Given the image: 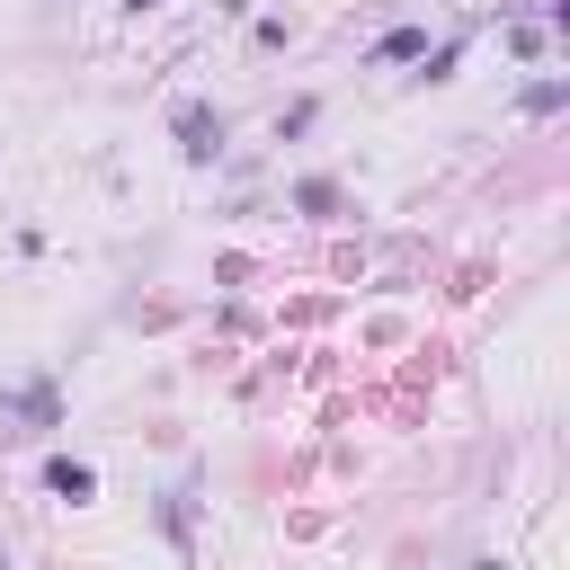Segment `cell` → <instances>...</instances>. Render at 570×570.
<instances>
[{"label": "cell", "mask_w": 570, "mask_h": 570, "mask_svg": "<svg viewBox=\"0 0 570 570\" xmlns=\"http://www.w3.org/2000/svg\"><path fill=\"white\" fill-rule=\"evenodd\" d=\"M169 125H178V151H187V160H214V151H223V116H214V107H196V98H187Z\"/></svg>", "instance_id": "1"}, {"label": "cell", "mask_w": 570, "mask_h": 570, "mask_svg": "<svg viewBox=\"0 0 570 570\" xmlns=\"http://www.w3.org/2000/svg\"><path fill=\"white\" fill-rule=\"evenodd\" d=\"M419 53H428V27H392V36H383L365 62H374V71H392V62H419Z\"/></svg>", "instance_id": "3"}, {"label": "cell", "mask_w": 570, "mask_h": 570, "mask_svg": "<svg viewBox=\"0 0 570 570\" xmlns=\"http://www.w3.org/2000/svg\"><path fill=\"white\" fill-rule=\"evenodd\" d=\"M125 9H134V18H142V9H160V0H125Z\"/></svg>", "instance_id": "4"}, {"label": "cell", "mask_w": 570, "mask_h": 570, "mask_svg": "<svg viewBox=\"0 0 570 570\" xmlns=\"http://www.w3.org/2000/svg\"><path fill=\"white\" fill-rule=\"evenodd\" d=\"M0 570H9V552H0Z\"/></svg>", "instance_id": "5"}, {"label": "cell", "mask_w": 570, "mask_h": 570, "mask_svg": "<svg viewBox=\"0 0 570 570\" xmlns=\"http://www.w3.org/2000/svg\"><path fill=\"white\" fill-rule=\"evenodd\" d=\"M45 490H53V499H71V508H89V499H98V472H89V463H71V454H53V463H45Z\"/></svg>", "instance_id": "2"}]
</instances>
